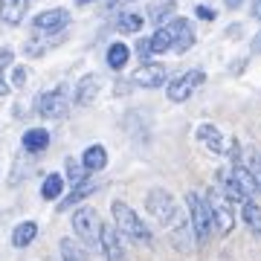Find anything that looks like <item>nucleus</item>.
<instances>
[{
  "mask_svg": "<svg viewBox=\"0 0 261 261\" xmlns=\"http://www.w3.org/2000/svg\"><path fill=\"white\" fill-rule=\"evenodd\" d=\"M35 238H38V224L35 221H20V224L12 229V247H15V250H27Z\"/></svg>",
  "mask_w": 261,
  "mask_h": 261,
  "instance_id": "dca6fc26",
  "label": "nucleus"
},
{
  "mask_svg": "<svg viewBox=\"0 0 261 261\" xmlns=\"http://www.w3.org/2000/svg\"><path fill=\"white\" fill-rule=\"evenodd\" d=\"M27 67H15V70H12V84H15V87H23V84H27Z\"/></svg>",
  "mask_w": 261,
  "mask_h": 261,
  "instance_id": "c756f323",
  "label": "nucleus"
},
{
  "mask_svg": "<svg viewBox=\"0 0 261 261\" xmlns=\"http://www.w3.org/2000/svg\"><path fill=\"white\" fill-rule=\"evenodd\" d=\"M130 84H140V87H160V84H166V67L154 64V61L137 67L134 75H130Z\"/></svg>",
  "mask_w": 261,
  "mask_h": 261,
  "instance_id": "9b49d317",
  "label": "nucleus"
},
{
  "mask_svg": "<svg viewBox=\"0 0 261 261\" xmlns=\"http://www.w3.org/2000/svg\"><path fill=\"white\" fill-rule=\"evenodd\" d=\"M186 206H189V218H192V235H195L197 244H206L209 238H212V215H209V206H206V200L197 192H189L186 195Z\"/></svg>",
  "mask_w": 261,
  "mask_h": 261,
  "instance_id": "7ed1b4c3",
  "label": "nucleus"
},
{
  "mask_svg": "<svg viewBox=\"0 0 261 261\" xmlns=\"http://www.w3.org/2000/svg\"><path fill=\"white\" fill-rule=\"evenodd\" d=\"M75 6H87V3H96V0H73Z\"/></svg>",
  "mask_w": 261,
  "mask_h": 261,
  "instance_id": "4c0bfd02",
  "label": "nucleus"
},
{
  "mask_svg": "<svg viewBox=\"0 0 261 261\" xmlns=\"http://www.w3.org/2000/svg\"><path fill=\"white\" fill-rule=\"evenodd\" d=\"M6 93H9V84L3 82V75H0V96H6Z\"/></svg>",
  "mask_w": 261,
  "mask_h": 261,
  "instance_id": "c9c22d12",
  "label": "nucleus"
},
{
  "mask_svg": "<svg viewBox=\"0 0 261 261\" xmlns=\"http://www.w3.org/2000/svg\"><path fill=\"white\" fill-rule=\"evenodd\" d=\"M128 61H130V49L125 47V44H111V47H108V67H111V70L119 73V70H125Z\"/></svg>",
  "mask_w": 261,
  "mask_h": 261,
  "instance_id": "b1692460",
  "label": "nucleus"
},
{
  "mask_svg": "<svg viewBox=\"0 0 261 261\" xmlns=\"http://www.w3.org/2000/svg\"><path fill=\"white\" fill-rule=\"evenodd\" d=\"M122 3H128V0H108V9H116V6H122Z\"/></svg>",
  "mask_w": 261,
  "mask_h": 261,
  "instance_id": "e433bc0d",
  "label": "nucleus"
},
{
  "mask_svg": "<svg viewBox=\"0 0 261 261\" xmlns=\"http://www.w3.org/2000/svg\"><path fill=\"white\" fill-rule=\"evenodd\" d=\"M203 82H206V73H203V70H197V67H195V70H186V73H180V75H174V79L166 84L168 102H174V105L186 102L189 96L195 93Z\"/></svg>",
  "mask_w": 261,
  "mask_h": 261,
  "instance_id": "423d86ee",
  "label": "nucleus"
},
{
  "mask_svg": "<svg viewBox=\"0 0 261 261\" xmlns=\"http://www.w3.org/2000/svg\"><path fill=\"white\" fill-rule=\"evenodd\" d=\"M70 108V96H67V87L58 84L53 90H44V93L35 96V113L41 119H61Z\"/></svg>",
  "mask_w": 261,
  "mask_h": 261,
  "instance_id": "20e7f679",
  "label": "nucleus"
},
{
  "mask_svg": "<svg viewBox=\"0 0 261 261\" xmlns=\"http://www.w3.org/2000/svg\"><path fill=\"white\" fill-rule=\"evenodd\" d=\"M241 215H244L247 229H250L255 238H261V206L255 203V200H247V203H241Z\"/></svg>",
  "mask_w": 261,
  "mask_h": 261,
  "instance_id": "4be33fe9",
  "label": "nucleus"
},
{
  "mask_svg": "<svg viewBox=\"0 0 261 261\" xmlns=\"http://www.w3.org/2000/svg\"><path fill=\"white\" fill-rule=\"evenodd\" d=\"M84 177H87V174H84V168L79 166L75 160H67V180H70L73 186H79V183H84Z\"/></svg>",
  "mask_w": 261,
  "mask_h": 261,
  "instance_id": "c85d7f7f",
  "label": "nucleus"
},
{
  "mask_svg": "<svg viewBox=\"0 0 261 261\" xmlns=\"http://www.w3.org/2000/svg\"><path fill=\"white\" fill-rule=\"evenodd\" d=\"M166 232H168V241H171V247L180 252H189L192 250V241H195V235L189 238V232H192V226L186 224V218L177 212V218L171 221V224L166 226Z\"/></svg>",
  "mask_w": 261,
  "mask_h": 261,
  "instance_id": "9d476101",
  "label": "nucleus"
},
{
  "mask_svg": "<svg viewBox=\"0 0 261 261\" xmlns=\"http://www.w3.org/2000/svg\"><path fill=\"white\" fill-rule=\"evenodd\" d=\"M142 23H145L142 15H137V12H122L119 20H116V29H119V32H140Z\"/></svg>",
  "mask_w": 261,
  "mask_h": 261,
  "instance_id": "cd10ccee",
  "label": "nucleus"
},
{
  "mask_svg": "<svg viewBox=\"0 0 261 261\" xmlns=\"http://www.w3.org/2000/svg\"><path fill=\"white\" fill-rule=\"evenodd\" d=\"M27 15V0H0V20L9 23V27H18Z\"/></svg>",
  "mask_w": 261,
  "mask_h": 261,
  "instance_id": "f3484780",
  "label": "nucleus"
},
{
  "mask_svg": "<svg viewBox=\"0 0 261 261\" xmlns=\"http://www.w3.org/2000/svg\"><path fill=\"white\" fill-rule=\"evenodd\" d=\"M99 250H102L105 261H128V247H125L122 235L116 232L111 224H102V235H99Z\"/></svg>",
  "mask_w": 261,
  "mask_h": 261,
  "instance_id": "6e6552de",
  "label": "nucleus"
},
{
  "mask_svg": "<svg viewBox=\"0 0 261 261\" xmlns=\"http://www.w3.org/2000/svg\"><path fill=\"white\" fill-rule=\"evenodd\" d=\"M67 23H70V12L67 9L41 12V15H35V20H32V27H35L38 32H61Z\"/></svg>",
  "mask_w": 261,
  "mask_h": 261,
  "instance_id": "f8f14e48",
  "label": "nucleus"
},
{
  "mask_svg": "<svg viewBox=\"0 0 261 261\" xmlns=\"http://www.w3.org/2000/svg\"><path fill=\"white\" fill-rule=\"evenodd\" d=\"M148 44V56H160V53H168L171 49V32H168V27H160L154 29V35L145 41Z\"/></svg>",
  "mask_w": 261,
  "mask_h": 261,
  "instance_id": "5701e85b",
  "label": "nucleus"
},
{
  "mask_svg": "<svg viewBox=\"0 0 261 261\" xmlns=\"http://www.w3.org/2000/svg\"><path fill=\"white\" fill-rule=\"evenodd\" d=\"M252 49H255V53H261V32L252 38Z\"/></svg>",
  "mask_w": 261,
  "mask_h": 261,
  "instance_id": "f704fd0d",
  "label": "nucleus"
},
{
  "mask_svg": "<svg viewBox=\"0 0 261 261\" xmlns=\"http://www.w3.org/2000/svg\"><path fill=\"white\" fill-rule=\"evenodd\" d=\"M168 15H174V0H160V3H154L148 9V20L154 23V29L163 27Z\"/></svg>",
  "mask_w": 261,
  "mask_h": 261,
  "instance_id": "393cba45",
  "label": "nucleus"
},
{
  "mask_svg": "<svg viewBox=\"0 0 261 261\" xmlns=\"http://www.w3.org/2000/svg\"><path fill=\"white\" fill-rule=\"evenodd\" d=\"M47 148H49V130L29 128L23 134V151H29V154H44Z\"/></svg>",
  "mask_w": 261,
  "mask_h": 261,
  "instance_id": "6ab92c4d",
  "label": "nucleus"
},
{
  "mask_svg": "<svg viewBox=\"0 0 261 261\" xmlns=\"http://www.w3.org/2000/svg\"><path fill=\"white\" fill-rule=\"evenodd\" d=\"M252 15L261 20V0H252Z\"/></svg>",
  "mask_w": 261,
  "mask_h": 261,
  "instance_id": "72a5a7b5",
  "label": "nucleus"
},
{
  "mask_svg": "<svg viewBox=\"0 0 261 261\" xmlns=\"http://www.w3.org/2000/svg\"><path fill=\"white\" fill-rule=\"evenodd\" d=\"M105 166H108V151H105V145H90V148L84 151V157H82V168H84V174L102 171Z\"/></svg>",
  "mask_w": 261,
  "mask_h": 261,
  "instance_id": "a211bd4d",
  "label": "nucleus"
},
{
  "mask_svg": "<svg viewBox=\"0 0 261 261\" xmlns=\"http://www.w3.org/2000/svg\"><path fill=\"white\" fill-rule=\"evenodd\" d=\"M12 49H0V70H3V67H9L12 64Z\"/></svg>",
  "mask_w": 261,
  "mask_h": 261,
  "instance_id": "2f4dec72",
  "label": "nucleus"
},
{
  "mask_svg": "<svg viewBox=\"0 0 261 261\" xmlns=\"http://www.w3.org/2000/svg\"><path fill=\"white\" fill-rule=\"evenodd\" d=\"M203 200H206V206H209V215H212V226H218L221 232H232V226H235L232 206L226 203V200L218 195L215 189H209V192H206Z\"/></svg>",
  "mask_w": 261,
  "mask_h": 261,
  "instance_id": "0eeeda50",
  "label": "nucleus"
},
{
  "mask_svg": "<svg viewBox=\"0 0 261 261\" xmlns=\"http://www.w3.org/2000/svg\"><path fill=\"white\" fill-rule=\"evenodd\" d=\"M241 3H244V0H224L226 9H241Z\"/></svg>",
  "mask_w": 261,
  "mask_h": 261,
  "instance_id": "473e14b6",
  "label": "nucleus"
},
{
  "mask_svg": "<svg viewBox=\"0 0 261 261\" xmlns=\"http://www.w3.org/2000/svg\"><path fill=\"white\" fill-rule=\"evenodd\" d=\"M232 180L238 183V189H241L244 195H247V200H250L252 195H258V189H255V177H252L250 166H244V163H238V166H232Z\"/></svg>",
  "mask_w": 261,
  "mask_h": 261,
  "instance_id": "aec40b11",
  "label": "nucleus"
},
{
  "mask_svg": "<svg viewBox=\"0 0 261 261\" xmlns=\"http://www.w3.org/2000/svg\"><path fill=\"white\" fill-rule=\"evenodd\" d=\"M195 15H197V18H200V20H206V23H212V20L218 18V15H215V9H212V6H197V9H195Z\"/></svg>",
  "mask_w": 261,
  "mask_h": 261,
  "instance_id": "7c9ffc66",
  "label": "nucleus"
},
{
  "mask_svg": "<svg viewBox=\"0 0 261 261\" xmlns=\"http://www.w3.org/2000/svg\"><path fill=\"white\" fill-rule=\"evenodd\" d=\"M145 209H148V215L157 221L160 226H168L180 212L177 200L168 195L166 189H151L148 195H145Z\"/></svg>",
  "mask_w": 261,
  "mask_h": 261,
  "instance_id": "39448f33",
  "label": "nucleus"
},
{
  "mask_svg": "<svg viewBox=\"0 0 261 261\" xmlns=\"http://www.w3.org/2000/svg\"><path fill=\"white\" fill-rule=\"evenodd\" d=\"M168 32H171V49L174 53H189V49L195 47V27H192V20L189 18H171V23H168Z\"/></svg>",
  "mask_w": 261,
  "mask_h": 261,
  "instance_id": "1a4fd4ad",
  "label": "nucleus"
},
{
  "mask_svg": "<svg viewBox=\"0 0 261 261\" xmlns=\"http://www.w3.org/2000/svg\"><path fill=\"white\" fill-rule=\"evenodd\" d=\"M73 232L79 238L84 250H93L99 247V235H102V221H99V212L93 206H79L73 212Z\"/></svg>",
  "mask_w": 261,
  "mask_h": 261,
  "instance_id": "f03ea898",
  "label": "nucleus"
},
{
  "mask_svg": "<svg viewBox=\"0 0 261 261\" xmlns=\"http://www.w3.org/2000/svg\"><path fill=\"white\" fill-rule=\"evenodd\" d=\"M58 252H61V261H93L90 258V250H84L82 244L73 241V238H61Z\"/></svg>",
  "mask_w": 261,
  "mask_h": 261,
  "instance_id": "412c9836",
  "label": "nucleus"
},
{
  "mask_svg": "<svg viewBox=\"0 0 261 261\" xmlns=\"http://www.w3.org/2000/svg\"><path fill=\"white\" fill-rule=\"evenodd\" d=\"M61 192H64V177L61 174H47L44 177V186H41V197L44 200H56V197H61Z\"/></svg>",
  "mask_w": 261,
  "mask_h": 261,
  "instance_id": "a878e982",
  "label": "nucleus"
},
{
  "mask_svg": "<svg viewBox=\"0 0 261 261\" xmlns=\"http://www.w3.org/2000/svg\"><path fill=\"white\" fill-rule=\"evenodd\" d=\"M93 183H79V186L73 189V192H70V195L64 197V200H61V203H58V209H61V212H64V209H70V206H75L79 203V200H84V197H90V192H93Z\"/></svg>",
  "mask_w": 261,
  "mask_h": 261,
  "instance_id": "bb28decb",
  "label": "nucleus"
},
{
  "mask_svg": "<svg viewBox=\"0 0 261 261\" xmlns=\"http://www.w3.org/2000/svg\"><path fill=\"white\" fill-rule=\"evenodd\" d=\"M96 96H99V75L87 73L82 82H79V87H75V105H79V108H87V105L96 102Z\"/></svg>",
  "mask_w": 261,
  "mask_h": 261,
  "instance_id": "4468645a",
  "label": "nucleus"
},
{
  "mask_svg": "<svg viewBox=\"0 0 261 261\" xmlns=\"http://www.w3.org/2000/svg\"><path fill=\"white\" fill-rule=\"evenodd\" d=\"M197 140L206 142V148L212 151V154H224V134L215 128L212 122H203V125H197Z\"/></svg>",
  "mask_w": 261,
  "mask_h": 261,
  "instance_id": "2eb2a0df",
  "label": "nucleus"
},
{
  "mask_svg": "<svg viewBox=\"0 0 261 261\" xmlns=\"http://www.w3.org/2000/svg\"><path fill=\"white\" fill-rule=\"evenodd\" d=\"M215 192L224 197L226 203H229V200H232V203H247V195L238 189V183L232 180V174H229L226 168H221V171H218V189H215Z\"/></svg>",
  "mask_w": 261,
  "mask_h": 261,
  "instance_id": "ddd939ff",
  "label": "nucleus"
},
{
  "mask_svg": "<svg viewBox=\"0 0 261 261\" xmlns=\"http://www.w3.org/2000/svg\"><path fill=\"white\" fill-rule=\"evenodd\" d=\"M111 212H113V229L122 238H128L134 244H142V247H151L154 244V232L148 229V224H142V218L125 200H113Z\"/></svg>",
  "mask_w": 261,
  "mask_h": 261,
  "instance_id": "f257e3e1",
  "label": "nucleus"
}]
</instances>
